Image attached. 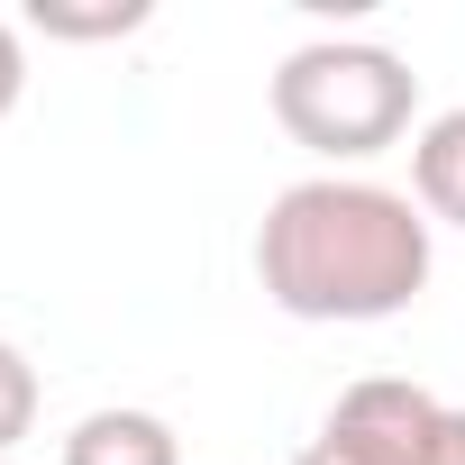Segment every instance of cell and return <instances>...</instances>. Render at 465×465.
<instances>
[{
  "label": "cell",
  "instance_id": "3",
  "mask_svg": "<svg viewBox=\"0 0 465 465\" xmlns=\"http://www.w3.org/2000/svg\"><path fill=\"white\" fill-rule=\"evenodd\" d=\"M447 429V401L411 374H365L338 392V411L320 420V438L292 456V465H429Z\"/></svg>",
  "mask_w": 465,
  "mask_h": 465
},
{
  "label": "cell",
  "instance_id": "9",
  "mask_svg": "<svg viewBox=\"0 0 465 465\" xmlns=\"http://www.w3.org/2000/svg\"><path fill=\"white\" fill-rule=\"evenodd\" d=\"M429 465H465V411H447V429H438V447H429Z\"/></svg>",
  "mask_w": 465,
  "mask_h": 465
},
{
  "label": "cell",
  "instance_id": "5",
  "mask_svg": "<svg viewBox=\"0 0 465 465\" xmlns=\"http://www.w3.org/2000/svg\"><path fill=\"white\" fill-rule=\"evenodd\" d=\"M411 201L447 228H465V110H438L411 137Z\"/></svg>",
  "mask_w": 465,
  "mask_h": 465
},
{
  "label": "cell",
  "instance_id": "6",
  "mask_svg": "<svg viewBox=\"0 0 465 465\" xmlns=\"http://www.w3.org/2000/svg\"><path fill=\"white\" fill-rule=\"evenodd\" d=\"M28 429H37V365H28L19 338H0V456H10Z\"/></svg>",
  "mask_w": 465,
  "mask_h": 465
},
{
  "label": "cell",
  "instance_id": "1",
  "mask_svg": "<svg viewBox=\"0 0 465 465\" xmlns=\"http://www.w3.org/2000/svg\"><path fill=\"white\" fill-rule=\"evenodd\" d=\"M256 283L283 320H392L429 292V210L365 173L283 183L256 219Z\"/></svg>",
  "mask_w": 465,
  "mask_h": 465
},
{
  "label": "cell",
  "instance_id": "7",
  "mask_svg": "<svg viewBox=\"0 0 465 465\" xmlns=\"http://www.w3.org/2000/svg\"><path fill=\"white\" fill-rule=\"evenodd\" d=\"M28 19L46 37H128V28H146V0H110V10H55V0H37Z\"/></svg>",
  "mask_w": 465,
  "mask_h": 465
},
{
  "label": "cell",
  "instance_id": "10",
  "mask_svg": "<svg viewBox=\"0 0 465 465\" xmlns=\"http://www.w3.org/2000/svg\"><path fill=\"white\" fill-rule=\"evenodd\" d=\"M0 465H19V456H0Z\"/></svg>",
  "mask_w": 465,
  "mask_h": 465
},
{
  "label": "cell",
  "instance_id": "4",
  "mask_svg": "<svg viewBox=\"0 0 465 465\" xmlns=\"http://www.w3.org/2000/svg\"><path fill=\"white\" fill-rule=\"evenodd\" d=\"M64 465H183V438L164 411L110 401V411H83L64 429Z\"/></svg>",
  "mask_w": 465,
  "mask_h": 465
},
{
  "label": "cell",
  "instance_id": "8",
  "mask_svg": "<svg viewBox=\"0 0 465 465\" xmlns=\"http://www.w3.org/2000/svg\"><path fill=\"white\" fill-rule=\"evenodd\" d=\"M19 101H28V46H19L10 19H0V119H10Z\"/></svg>",
  "mask_w": 465,
  "mask_h": 465
},
{
  "label": "cell",
  "instance_id": "2",
  "mask_svg": "<svg viewBox=\"0 0 465 465\" xmlns=\"http://www.w3.org/2000/svg\"><path fill=\"white\" fill-rule=\"evenodd\" d=\"M420 74L374 37H311L274 64V128L329 164H365L411 137Z\"/></svg>",
  "mask_w": 465,
  "mask_h": 465
}]
</instances>
